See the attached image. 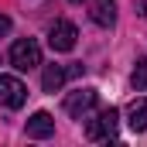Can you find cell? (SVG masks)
<instances>
[{
	"label": "cell",
	"instance_id": "obj_8",
	"mask_svg": "<svg viewBox=\"0 0 147 147\" xmlns=\"http://www.w3.org/2000/svg\"><path fill=\"white\" fill-rule=\"evenodd\" d=\"M92 21L99 28H113L116 24V0H92Z\"/></svg>",
	"mask_w": 147,
	"mask_h": 147
},
{
	"label": "cell",
	"instance_id": "obj_4",
	"mask_svg": "<svg viewBox=\"0 0 147 147\" xmlns=\"http://www.w3.org/2000/svg\"><path fill=\"white\" fill-rule=\"evenodd\" d=\"M75 38H79V31H75L72 21H55L48 31V45H51V51H72Z\"/></svg>",
	"mask_w": 147,
	"mask_h": 147
},
{
	"label": "cell",
	"instance_id": "obj_9",
	"mask_svg": "<svg viewBox=\"0 0 147 147\" xmlns=\"http://www.w3.org/2000/svg\"><path fill=\"white\" fill-rule=\"evenodd\" d=\"M65 79H69V72H65L62 65H45V72H41V89H45V92H58Z\"/></svg>",
	"mask_w": 147,
	"mask_h": 147
},
{
	"label": "cell",
	"instance_id": "obj_11",
	"mask_svg": "<svg viewBox=\"0 0 147 147\" xmlns=\"http://www.w3.org/2000/svg\"><path fill=\"white\" fill-rule=\"evenodd\" d=\"M7 34H10V17L0 14V38H7Z\"/></svg>",
	"mask_w": 147,
	"mask_h": 147
},
{
	"label": "cell",
	"instance_id": "obj_13",
	"mask_svg": "<svg viewBox=\"0 0 147 147\" xmlns=\"http://www.w3.org/2000/svg\"><path fill=\"white\" fill-rule=\"evenodd\" d=\"M137 3V14H147V0H134Z\"/></svg>",
	"mask_w": 147,
	"mask_h": 147
},
{
	"label": "cell",
	"instance_id": "obj_1",
	"mask_svg": "<svg viewBox=\"0 0 147 147\" xmlns=\"http://www.w3.org/2000/svg\"><path fill=\"white\" fill-rule=\"evenodd\" d=\"M89 120V116H86ZM116 130H120V113L113 110H103V113H96L89 123H86V137L89 140H116Z\"/></svg>",
	"mask_w": 147,
	"mask_h": 147
},
{
	"label": "cell",
	"instance_id": "obj_14",
	"mask_svg": "<svg viewBox=\"0 0 147 147\" xmlns=\"http://www.w3.org/2000/svg\"><path fill=\"white\" fill-rule=\"evenodd\" d=\"M69 3H82V0H69Z\"/></svg>",
	"mask_w": 147,
	"mask_h": 147
},
{
	"label": "cell",
	"instance_id": "obj_12",
	"mask_svg": "<svg viewBox=\"0 0 147 147\" xmlns=\"http://www.w3.org/2000/svg\"><path fill=\"white\" fill-rule=\"evenodd\" d=\"M65 72H69V79H75V75H82V65H79V62H72Z\"/></svg>",
	"mask_w": 147,
	"mask_h": 147
},
{
	"label": "cell",
	"instance_id": "obj_3",
	"mask_svg": "<svg viewBox=\"0 0 147 147\" xmlns=\"http://www.w3.org/2000/svg\"><path fill=\"white\" fill-rule=\"evenodd\" d=\"M24 103H28V86H24L17 75H3L0 72V106L21 110Z\"/></svg>",
	"mask_w": 147,
	"mask_h": 147
},
{
	"label": "cell",
	"instance_id": "obj_7",
	"mask_svg": "<svg viewBox=\"0 0 147 147\" xmlns=\"http://www.w3.org/2000/svg\"><path fill=\"white\" fill-rule=\"evenodd\" d=\"M127 127H130L134 134H144L147 130V96H140V99L130 103V110H127Z\"/></svg>",
	"mask_w": 147,
	"mask_h": 147
},
{
	"label": "cell",
	"instance_id": "obj_6",
	"mask_svg": "<svg viewBox=\"0 0 147 147\" xmlns=\"http://www.w3.org/2000/svg\"><path fill=\"white\" fill-rule=\"evenodd\" d=\"M55 134V120H51V113L38 110L31 120H28V137H34V140H45V137H51Z\"/></svg>",
	"mask_w": 147,
	"mask_h": 147
},
{
	"label": "cell",
	"instance_id": "obj_10",
	"mask_svg": "<svg viewBox=\"0 0 147 147\" xmlns=\"http://www.w3.org/2000/svg\"><path fill=\"white\" fill-rule=\"evenodd\" d=\"M130 82H134V89H137V92H144V89H147V58H137V62H134Z\"/></svg>",
	"mask_w": 147,
	"mask_h": 147
},
{
	"label": "cell",
	"instance_id": "obj_5",
	"mask_svg": "<svg viewBox=\"0 0 147 147\" xmlns=\"http://www.w3.org/2000/svg\"><path fill=\"white\" fill-rule=\"evenodd\" d=\"M92 106H96V89H75L65 96V113L75 120H86Z\"/></svg>",
	"mask_w": 147,
	"mask_h": 147
},
{
	"label": "cell",
	"instance_id": "obj_2",
	"mask_svg": "<svg viewBox=\"0 0 147 147\" xmlns=\"http://www.w3.org/2000/svg\"><path fill=\"white\" fill-rule=\"evenodd\" d=\"M10 65L17 69V72H31L41 65V48H38L34 38H21V41H14V48H10Z\"/></svg>",
	"mask_w": 147,
	"mask_h": 147
}]
</instances>
